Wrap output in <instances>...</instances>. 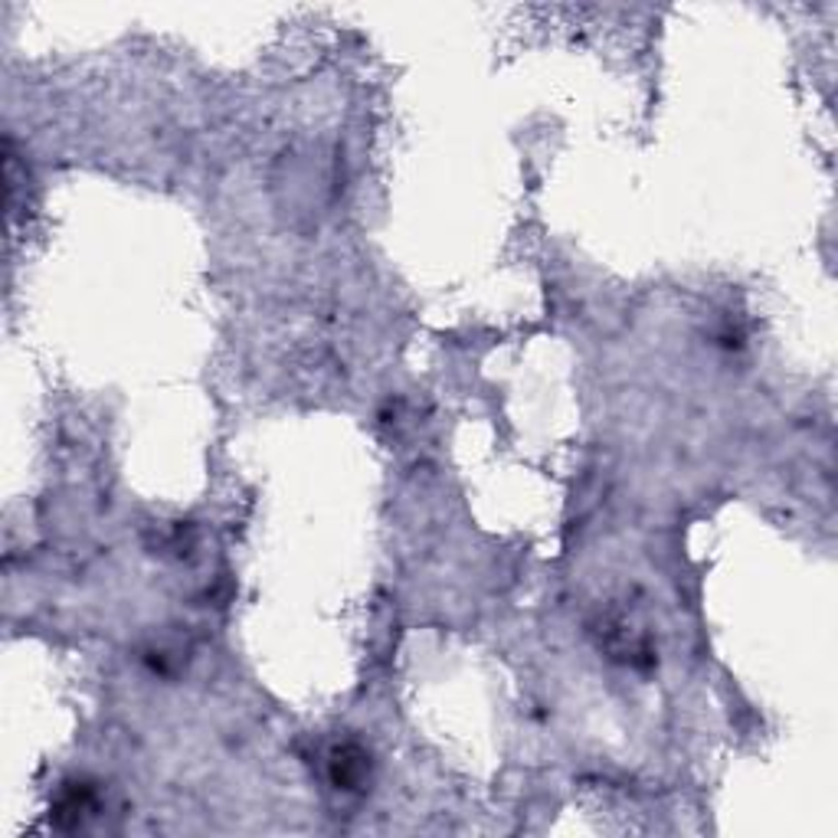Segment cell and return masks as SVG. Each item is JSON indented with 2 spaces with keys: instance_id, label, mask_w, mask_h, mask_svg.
<instances>
[{
  "instance_id": "6da1fadb",
  "label": "cell",
  "mask_w": 838,
  "mask_h": 838,
  "mask_svg": "<svg viewBox=\"0 0 838 838\" xmlns=\"http://www.w3.org/2000/svg\"><path fill=\"white\" fill-rule=\"evenodd\" d=\"M371 757L357 747V743H341L331 750L328 757V773H331V783L338 790H357L364 780H367V763Z\"/></svg>"
}]
</instances>
